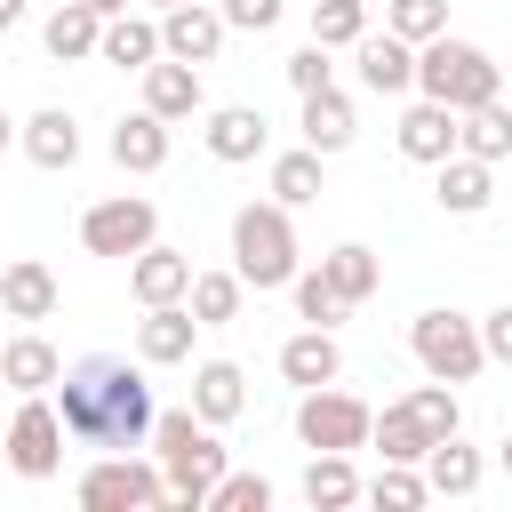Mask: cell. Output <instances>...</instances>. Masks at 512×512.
<instances>
[{
    "instance_id": "cell-33",
    "label": "cell",
    "mask_w": 512,
    "mask_h": 512,
    "mask_svg": "<svg viewBox=\"0 0 512 512\" xmlns=\"http://www.w3.org/2000/svg\"><path fill=\"white\" fill-rule=\"evenodd\" d=\"M320 272H328L352 304H368V296H376V280H384V272H376V248H360V240H336V248L320 256Z\"/></svg>"
},
{
    "instance_id": "cell-42",
    "label": "cell",
    "mask_w": 512,
    "mask_h": 512,
    "mask_svg": "<svg viewBox=\"0 0 512 512\" xmlns=\"http://www.w3.org/2000/svg\"><path fill=\"white\" fill-rule=\"evenodd\" d=\"M480 344H488V360H496V368H512V304H496V312L480 320Z\"/></svg>"
},
{
    "instance_id": "cell-6",
    "label": "cell",
    "mask_w": 512,
    "mask_h": 512,
    "mask_svg": "<svg viewBox=\"0 0 512 512\" xmlns=\"http://www.w3.org/2000/svg\"><path fill=\"white\" fill-rule=\"evenodd\" d=\"M64 408L48 400V392H24L16 400V416H8V464L24 472V480H56L64 472Z\"/></svg>"
},
{
    "instance_id": "cell-38",
    "label": "cell",
    "mask_w": 512,
    "mask_h": 512,
    "mask_svg": "<svg viewBox=\"0 0 512 512\" xmlns=\"http://www.w3.org/2000/svg\"><path fill=\"white\" fill-rule=\"evenodd\" d=\"M368 496H376V504H384V512H416V504H424V496H432V480H424V472H416V464H384V472H376V480H368Z\"/></svg>"
},
{
    "instance_id": "cell-19",
    "label": "cell",
    "mask_w": 512,
    "mask_h": 512,
    "mask_svg": "<svg viewBox=\"0 0 512 512\" xmlns=\"http://www.w3.org/2000/svg\"><path fill=\"white\" fill-rule=\"evenodd\" d=\"M296 128H304V144H312V152H344V144L360 136V112H352V96L328 80V88H312V96H304V120H296Z\"/></svg>"
},
{
    "instance_id": "cell-21",
    "label": "cell",
    "mask_w": 512,
    "mask_h": 512,
    "mask_svg": "<svg viewBox=\"0 0 512 512\" xmlns=\"http://www.w3.org/2000/svg\"><path fill=\"white\" fill-rule=\"evenodd\" d=\"M112 160H120L128 176H160V168H168V120H160V112H120Z\"/></svg>"
},
{
    "instance_id": "cell-48",
    "label": "cell",
    "mask_w": 512,
    "mask_h": 512,
    "mask_svg": "<svg viewBox=\"0 0 512 512\" xmlns=\"http://www.w3.org/2000/svg\"><path fill=\"white\" fill-rule=\"evenodd\" d=\"M0 456H8V432H0Z\"/></svg>"
},
{
    "instance_id": "cell-44",
    "label": "cell",
    "mask_w": 512,
    "mask_h": 512,
    "mask_svg": "<svg viewBox=\"0 0 512 512\" xmlns=\"http://www.w3.org/2000/svg\"><path fill=\"white\" fill-rule=\"evenodd\" d=\"M16 136H24V120H8V112H0V152H8Z\"/></svg>"
},
{
    "instance_id": "cell-20",
    "label": "cell",
    "mask_w": 512,
    "mask_h": 512,
    "mask_svg": "<svg viewBox=\"0 0 512 512\" xmlns=\"http://www.w3.org/2000/svg\"><path fill=\"white\" fill-rule=\"evenodd\" d=\"M16 144H24V160H32V168H72V160H80V120H72L64 104H40V112L24 120V136H16Z\"/></svg>"
},
{
    "instance_id": "cell-50",
    "label": "cell",
    "mask_w": 512,
    "mask_h": 512,
    "mask_svg": "<svg viewBox=\"0 0 512 512\" xmlns=\"http://www.w3.org/2000/svg\"><path fill=\"white\" fill-rule=\"evenodd\" d=\"M0 384H8V376H0Z\"/></svg>"
},
{
    "instance_id": "cell-46",
    "label": "cell",
    "mask_w": 512,
    "mask_h": 512,
    "mask_svg": "<svg viewBox=\"0 0 512 512\" xmlns=\"http://www.w3.org/2000/svg\"><path fill=\"white\" fill-rule=\"evenodd\" d=\"M496 464H504V480H512V432H504V448H496Z\"/></svg>"
},
{
    "instance_id": "cell-8",
    "label": "cell",
    "mask_w": 512,
    "mask_h": 512,
    "mask_svg": "<svg viewBox=\"0 0 512 512\" xmlns=\"http://www.w3.org/2000/svg\"><path fill=\"white\" fill-rule=\"evenodd\" d=\"M80 504H88V512L168 504V472H160V464H144V456H128V448H112L104 464H88V472H80Z\"/></svg>"
},
{
    "instance_id": "cell-27",
    "label": "cell",
    "mask_w": 512,
    "mask_h": 512,
    "mask_svg": "<svg viewBox=\"0 0 512 512\" xmlns=\"http://www.w3.org/2000/svg\"><path fill=\"white\" fill-rule=\"evenodd\" d=\"M424 480H432V496H472V488H480V448H472L464 432L432 440V448H424Z\"/></svg>"
},
{
    "instance_id": "cell-1",
    "label": "cell",
    "mask_w": 512,
    "mask_h": 512,
    "mask_svg": "<svg viewBox=\"0 0 512 512\" xmlns=\"http://www.w3.org/2000/svg\"><path fill=\"white\" fill-rule=\"evenodd\" d=\"M56 408H64V432L88 440V448H144L152 440V384L144 368L112 360V352H88L56 376Z\"/></svg>"
},
{
    "instance_id": "cell-11",
    "label": "cell",
    "mask_w": 512,
    "mask_h": 512,
    "mask_svg": "<svg viewBox=\"0 0 512 512\" xmlns=\"http://www.w3.org/2000/svg\"><path fill=\"white\" fill-rule=\"evenodd\" d=\"M128 296H136V304H184V296H192V256L168 248V240L136 248V256H128Z\"/></svg>"
},
{
    "instance_id": "cell-12",
    "label": "cell",
    "mask_w": 512,
    "mask_h": 512,
    "mask_svg": "<svg viewBox=\"0 0 512 512\" xmlns=\"http://www.w3.org/2000/svg\"><path fill=\"white\" fill-rule=\"evenodd\" d=\"M352 64H360V88L368 96H408L416 88V40H400V32H368L352 48Z\"/></svg>"
},
{
    "instance_id": "cell-4",
    "label": "cell",
    "mask_w": 512,
    "mask_h": 512,
    "mask_svg": "<svg viewBox=\"0 0 512 512\" xmlns=\"http://www.w3.org/2000/svg\"><path fill=\"white\" fill-rule=\"evenodd\" d=\"M232 272H240L248 288H288V280L304 272V256H296V224H288L280 200H248V208H232Z\"/></svg>"
},
{
    "instance_id": "cell-49",
    "label": "cell",
    "mask_w": 512,
    "mask_h": 512,
    "mask_svg": "<svg viewBox=\"0 0 512 512\" xmlns=\"http://www.w3.org/2000/svg\"><path fill=\"white\" fill-rule=\"evenodd\" d=\"M504 80H512V56H504Z\"/></svg>"
},
{
    "instance_id": "cell-36",
    "label": "cell",
    "mask_w": 512,
    "mask_h": 512,
    "mask_svg": "<svg viewBox=\"0 0 512 512\" xmlns=\"http://www.w3.org/2000/svg\"><path fill=\"white\" fill-rule=\"evenodd\" d=\"M384 32H400V40H440L448 32V0H384Z\"/></svg>"
},
{
    "instance_id": "cell-40",
    "label": "cell",
    "mask_w": 512,
    "mask_h": 512,
    "mask_svg": "<svg viewBox=\"0 0 512 512\" xmlns=\"http://www.w3.org/2000/svg\"><path fill=\"white\" fill-rule=\"evenodd\" d=\"M328 56H336V48H320V40H304V48H296V56L280 64V72H288V88H296V96H312V88H328V80H336V64H328Z\"/></svg>"
},
{
    "instance_id": "cell-31",
    "label": "cell",
    "mask_w": 512,
    "mask_h": 512,
    "mask_svg": "<svg viewBox=\"0 0 512 512\" xmlns=\"http://www.w3.org/2000/svg\"><path fill=\"white\" fill-rule=\"evenodd\" d=\"M376 448H384V464H424V448H432V432H424V416L408 408V400H392L384 416H376V432H368Z\"/></svg>"
},
{
    "instance_id": "cell-17",
    "label": "cell",
    "mask_w": 512,
    "mask_h": 512,
    "mask_svg": "<svg viewBox=\"0 0 512 512\" xmlns=\"http://www.w3.org/2000/svg\"><path fill=\"white\" fill-rule=\"evenodd\" d=\"M168 48H160V16H104V40H96V64H120V72H144V64H160Z\"/></svg>"
},
{
    "instance_id": "cell-30",
    "label": "cell",
    "mask_w": 512,
    "mask_h": 512,
    "mask_svg": "<svg viewBox=\"0 0 512 512\" xmlns=\"http://www.w3.org/2000/svg\"><path fill=\"white\" fill-rule=\"evenodd\" d=\"M320 160H328V152H312V144L280 152V160H272V200H280V208H312V200L328 192V184H320Z\"/></svg>"
},
{
    "instance_id": "cell-29",
    "label": "cell",
    "mask_w": 512,
    "mask_h": 512,
    "mask_svg": "<svg viewBox=\"0 0 512 512\" xmlns=\"http://www.w3.org/2000/svg\"><path fill=\"white\" fill-rule=\"evenodd\" d=\"M0 376H8L16 392H48V384L64 376V360H56L48 336H8V344H0Z\"/></svg>"
},
{
    "instance_id": "cell-7",
    "label": "cell",
    "mask_w": 512,
    "mask_h": 512,
    "mask_svg": "<svg viewBox=\"0 0 512 512\" xmlns=\"http://www.w3.org/2000/svg\"><path fill=\"white\" fill-rule=\"evenodd\" d=\"M368 432H376V408L368 400H352V392H336V384H312L304 400H296V440L304 448H368Z\"/></svg>"
},
{
    "instance_id": "cell-28",
    "label": "cell",
    "mask_w": 512,
    "mask_h": 512,
    "mask_svg": "<svg viewBox=\"0 0 512 512\" xmlns=\"http://www.w3.org/2000/svg\"><path fill=\"white\" fill-rule=\"evenodd\" d=\"M352 496H360L352 456H344V448H312V464H304V504H312V512H344Z\"/></svg>"
},
{
    "instance_id": "cell-24",
    "label": "cell",
    "mask_w": 512,
    "mask_h": 512,
    "mask_svg": "<svg viewBox=\"0 0 512 512\" xmlns=\"http://www.w3.org/2000/svg\"><path fill=\"white\" fill-rule=\"evenodd\" d=\"M240 408H248L240 360H200V368H192V416H200V424H232Z\"/></svg>"
},
{
    "instance_id": "cell-10",
    "label": "cell",
    "mask_w": 512,
    "mask_h": 512,
    "mask_svg": "<svg viewBox=\"0 0 512 512\" xmlns=\"http://www.w3.org/2000/svg\"><path fill=\"white\" fill-rule=\"evenodd\" d=\"M224 8H208V0H176V8H160V48L168 56H184V64H216V48H224Z\"/></svg>"
},
{
    "instance_id": "cell-41",
    "label": "cell",
    "mask_w": 512,
    "mask_h": 512,
    "mask_svg": "<svg viewBox=\"0 0 512 512\" xmlns=\"http://www.w3.org/2000/svg\"><path fill=\"white\" fill-rule=\"evenodd\" d=\"M224 24L232 32H272L280 24V0H224Z\"/></svg>"
},
{
    "instance_id": "cell-14",
    "label": "cell",
    "mask_w": 512,
    "mask_h": 512,
    "mask_svg": "<svg viewBox=\"0 0 512 512\" xmlns=\"http://www.w3.org/2000/svg\"><path fill=\"white\" fill-rule=\"evenodd\" d=\"M200 136H208V152H216L224 168H240V160H264V144H272V120H264L256 104H216Z\"/></svg>"
},
{
    "instance_id": "cell-43",
    "label": "cell",
    "mask_w": 512,
    "mask_h": 512,
    "mask_svg": "<svg viewBox=\"0 0 512 512\" xmlns=\"http://www.w3.org/2000/svg\"><path fill=\"white\" fill-rule=\"evenodd\" d=\"M24 24V0H0V32H16Z\"/></svg>"
},
{
    "instance_id": "cell-18",
    "label": "cell",
    "mask_w": 512,
    "mask_h": 512,
    "mask_svg": "<svg viewBox=\"0 0 512 512\" xmlns=\"http://www.w3.org/2000/svg\"><path fill=\"white\" fill-rule=\"evenodd\" d=\"M280 376H288L296 392H312V384H336V376H344L336 328H296V336L280 344Z\"/></svg>"
},
{
    "instance_id": "cell-37",
    "label": "cell",
    "mask_w": 512,
    "mask_h": 512,
    "mask_svg": "<svg viewBox=\"0 0 512 512\" xmlns=\"http://www.w3.org/2000/svg\"><path fill=\"white\" fill-rule=\"evenodd\" d=\"M408 408L424 416V432H432V440H448V432H464V408H456V384H440V376H432V384H416V392H408Z\"/></svg>"
},
{
    "instance_id": "cell-34",
    "label": "cell",
    "mask_w": 512,
    "mask_h": 512,
    "mask_svg": "<svg viewBox=\"0 0 512 512\" xmlns=\"http://www.w3.org/2000/svg\"><path fill=\"white\" fill-rule=\"evenodd\" d=\"M288 288H296V320H304V328H336V320L352 312V296H344L328 272H296Z\"/></svg>"
},
{
    "instance_id": "cell-16",
    "label": "cell",
    "mask_w": 512,
    "mask_h": 512,
    "mask_svg": "<svg viewBox=\"0 0 512 512\" xmlns=\"http://www.w3.org/2000/svg\"><path fill=\"white\" fill-rule=\"evenodd\" d=\"M208 104V88H200V64H184V56H160V64H144V112H160V120H192Z\"/></svg>"
},
{
    "instance_id": "cell-2",
    "label": "cell",
    "mask_w": 512,
    "mask_h": 512,
    "mask_svg": "<svg viewBox=\"0 0 512 512\" xmlns=\"http://www.w3.org/2000/svg\"><path fill=\"white\" fill-rule=\"evenodd\" d=\"M152 456H160V472H168V504H208V488L224 480V440H216V424H200L192 408H160L152 416Z\"/></svg>"
},
{
    "instance_id": "cell-32",
    "label": "cell",
    "mask_w": 512,
    "mask_h": 512,
    "mask_svg": "<svg viewBox=\"0 0 512 512\" xmlns=\"http://www.w3.org/2000/svg\"><path fill=\"white\" fill-rule=\"evenodd\" d=\"M240 296H248V280L240 272H192V320L200 328H224V320H240Z\"/></svg>"
},
{
    "instance_id": "cell-5",
    "label": "cell",
    "mask_w": 512,
    "mask_h": 512,
    "mask_svg": "<svg viewBox=\"0 0 512 512\" xmlns=\"http://www.w3.org/2000/svg\"><path fill=\"white\" fill-rule=\"evenodd\" d=\"M408 352H416V368L440 376V384H472V376L488 368L480 320H464V312H448V304H432V312L408 320Z\"/></svg>"
},
{
    "instance_id": "cell-23",
    "label": "cell",
    "mask_w": 512,
    "mask_h": 512,
    "mask_svg": "<svg viewBox=\"0 0 512 512\" xmlns=\"http://www.w3.org/2000/svg\"><path fill=\"white\" fill-rule=\"evenodd\" d=\"M0 312H8V320H48V312H56V272H48L40 256L0 264Z\"/></svg>"
},
{
    "instance_id": "cell-47",
    "label": "cell",
    "mask_w": 512,
    "mask_h": 512,
    "mask_svg": "<svg viewBox=\"0 0 512 512\" xmlns=\"http://www.w3.org/2000/svg\"><path fill=\"white\" fill-rule=\"evenodd\" d=\"M144 8H176V0H144Z\"/></svg>"
},
{
    "instance_id": "cell-3",
    "label": "cell",
    "mask_w": 512,
    "mask_h": 512,
    "mask_svg": "<svg viewBox=\"0 0 512 512\" xmlns=\"http://www.w3.org/2000/svg\"><path fill=\"white\" fill-rule=\"evenodd\" d=\"M416 96H440L448 112H472V104L504 96V64H496L488 48H472V40L440 32V40H424V48H416Z\"/></svg>"
},
{
    "instance_id": "cell-35",
    "label": "cell",
    "mask_w": 512,
    "mask_h": 512,
    "mask_svg": "<svg viewBox=\"0 0 512 512\" xmlns=\"http://www.w3.org/2000/svg\"><path fill=\"white\" fill-rule=\"evenodd\" d=\"M312 40L320 48H360L368 40V0H312Z\"/></svg>"
},
{
    "instance_id": "cell-39",
    "label": "cell",
    "mask_w": 512,
    "mask_h": 512,
    "mask_svg": "<svg viewBox=\"0 0 512 512\" xmlns=\"http://www.w3.org/2000/svg\"><path fill=\"white\" fill-rule=\"evenodd\" d=\"M264 504H272V480L264 472H224L208 488V512H264Z\"/></svg>"
},
{
    "instance_id": "cell-26",
    "label": "cell",
    "mask_w": 512,
    "mask_h": 512,
    "mask_svg": "<svg viewBox=\"0 0 512 512\" xmlns=\"http://www.w3.org/2000/svg\"><path fill=\"white\" fill-rule=\"evenodd\" d=\"M456 152H472V160H512V104L504 96H488V104H472L464 120H456Z\"/></svg>"
},
{
    "instance_id": "cell-25",
    "label": "cell",
    "mask_w": 512,
    "mask_h": 512,
    "mask_svg": "<svg viewBox=\"0 0 512 512\" xmlns=\"http://www.w3.org/2000/svg\"><path fill=\"white\" fill-rule=\"evenodd\" d=\"M96 40H104V16H96V8H80V0H64V8L40 24V48H48L56 64H88V56H96Z\"/></svg>"
},
{
    "instance_id": "cell-22",
    "label": "cell",
    "mask_w": 512,
    "mask_h": 512,
    "mask_svg": "<svg viewBox=\"0 0 512 512\" xmlns=\"http://www.w3.org/2000/svg\"><path fill=\"white\" fill-rule=\"evenodd\" d=\"M432 200H440L448 216H480V208L496 200V176H488V160H472V152H448V160H440V176H432Z\"/></svg>"
},
{
    "instance_id": "cell-45",
    "label": "cell",
    "mask_w": 512,
    "mask_h": 512,
    "mask_svg": "<svg viewBox=\"0 0 512 512\" xmlns=\"http://www.w3.org/2000/svg\"><path fill=\"white\" fill-rule=\"evenodd\" d=\"M80 8H96V16H120V8H128V0H80Z\"/></svg>"
},
{
    "instance_id": "cell-13",
    "label": "cell",
    "mask_w": 512,
    "mask_h": 512,
    "mask_svg": "<svg viewBox=\"0 0 512 512\" xmlns=\"http://www.w3.org/2000/svg\"><path fill=\"white\" fill-rule=\"evenodd\" d=\"M192 336H200L192 304H144V320H136V360H144V368H176V360H192Z\"/></svg>"
},
{
    "instance_id": "cell-9",
    "label": "cell",
    "mask_w": 512,
    "mask_h": 512,
    "mask_svg": "<svg viewBox=\"0 0 512 512\" xmlns=\"http://www.w3.org/2000/svg\"><path fill=\"white\" fill-rule=\"evenodd\" d=\"M152 240H160V208L136 200V192L96 200V208L80 216V248H88V256H136V248H152Z\"/></svg>"
},
{
    "instance_id": "cell-15",
    "label": "cell",
    "mask_w": 512,
    "mask_h": 512,
    "mask_svg": "<svg viewBox=\"0 0 512 512\" xmlns=\"http://www.w3.org/2000/svg\"><path fill=\"white\" fill-rule=\"evenodd\" d=\"M456 120H464V112H448L440 96H416V104L400 112V128H392V136H400V152H408V160L440 168V160L456 152Z\"/></svg>"
}]
</instances>
